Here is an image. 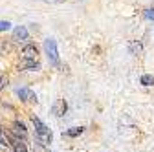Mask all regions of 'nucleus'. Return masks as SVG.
Segmentation results:
<instances>
[{
	"mask_svg": "<svg viewBox=\"0 0 154 152\" xmlns=\"http://www.w3.org/2000/svg\"><path fill=\"white\" fill-rule=\"evenodd\" d=\"M31 123H33V126H35V134H37V138L41 139V143L42 145H48V143H51V132H50V128L38 119L37 116H31Z\"/></svg>",
	"mask_w": 154,
	"mask_h": 152,
	"instance_id": "obj_1",
	"label": "nucleus"
},
{
	"mask_svg": "<svg viewBox=\"0 0 154 152\" xmlns=\"http://www.w3.org/2000/svg\"><path fill=\"white\" fill-rule=\"evenodd\" d=\"M44 50H46V55L50 57V61L55 66L59 64V51H57V42L53 39H46L44 41Z\"/></svg>",
	"mask_w": 154,
	"mask_h": 152,
	"instance_id": "obj_2",
	"label": "nucleus"
},
{
	"mask_svg": "<svg viewBox=\"0 0 154 152\" xmlns=\"http://www.w3.org/2000/svg\"><path fill=\"white\" fill-rule=\"evenodd\" d=\"M11 130H13V134H15L17 138H22V139H26V138H28V130H26V126H24V123H22V121H15Z\"/></svg>",
	"mask_w": 154,
	"mask_h": 152,
	"instance_id": "obj_3",
	"label": "nucleus"
},
{
	"mask_svg": "<svg viewBox=\"0 0 154 152\" xmlns=\"http://www.w3.org/2000/svg\"><path fill=\"white\" fill-rule=\"evenodd\" d=\"M66 108H68L66 101H64V99H59V101H55L51 112L55 114V116H59V117H61V116H64V114H66Z\"/></svg>",
	"mask_w": 154,
	"mask_h": 152,
	"instance_id": "obj_4",
	"label": "nucleus"
},
{
	"mask_svg": "<svg viewBox=\"0 0 154 152\" xmlns=\"http://www.w3.org/2000/svg\"><path fill=\"white\" fill-rule=\"evenodd\" d=\"M17 96L20 97L22 101H37V96H35L29 88H20V90H17Z\"/></svg>",
	"mask_w": 154,
	"mask_h": 152,
	"instance_id": "obj_5",
	"label": "nucleus"
},
{
	"mask_svg": "<svg viewBox=\"0 0 154 152\" xmlns=\"http://www.w3.org/2000/svg\"><path fill=\"white\" fill-rule=\"evenodd\" d=\"M22 55H24V59H37L38 50H37L35 44H26L24 50H22Z\"/></svg>",
	"mask_w": 154,
	"mask_h": 152,
	"instance_id": "obj_6",
	"label": "nucleus"
},
{
	"mask_svg": "<svg viewBox=\"0 0 154 152\" xmlns=\"http://www.w3.org/2000/svg\"><path fill=\"white\" fill-rule=\"evenodd\" d=\"M26 39H28V29H26L24 26L15 28V31H13V41L20 42V41H26Z\"/></svg>",
	"mask_w": 154,
	"mask_h": 152,
	"instance_id": "obj_7",
	"label": "nucleus"
},
{
	"mask_svg": "<svg viewBox=\"0 0 154 152\" xmlns=\"http://www.w3.org/2000/svg\"><path fill=\"white\" fill-rule=\"evenodd\" d=\"M13 150H15V152H28L26 143H24L20 138H15V139H13Z\"/></svg>",
	"mask_w": 154,
	"mask_h": 152,
	"instance_id": "obj_8",
	"label": "nucleus"
},
{
	"mask_svg": "<svg viewBox=\"0 0 154 152\" xmlns=\"http://www.w3.org/2000/svg\"><path fill=\"white\" fill-rule=\"evenodd\" d=\"M22 68L24 70H29V71H37L38 68H41V64L35 62V59H26V62L22 64Z\"/></svg>",
	"mask_w": 154,
	"mask_h": 152,
	"instance_id": "obj_9",
	"label": "nucleus"
},
{
	"mask_svg": "<svg viewBox=\"0 0 154 152\" xmlns=\"http://www.w3.org/2000/svg\"><path fill=\"white\" fill-rule=\"evenodd\" d=\"M83 130H85L83 126H73V128H70V130L66 132V136H68V138H77V136L83 134Z\"/></svg>",
	"mask_w": 154,
	"mask_h": 152,
	"instance_id": "obj_10",
	"label": "nucleus"
},
{
	"mask_svg": "<svg viewBox=\"0 0 154 152\" xmlns=\"http://www.w3.org/2000/svg\"><path fill=\"white\" fill-rule=\"evenodd\" d=\"M141 84L143 86H152L154 84V77H152V75H141Z\"/></svg>",
	"mask_w": 154,
	"mask_h": 152,
	"instance_id": "obj_11",
	"label": "nucleus"
},
{
	"mask_svg": "<svg viewBox=\"0 0 154 152\" xmlns=\"http://www.w3.org/2000/svg\"><path fill=\"white\" fill-rule=\"evenodd\" d=\"M128 48H130L132 53H140V51H141V44H140V42H132Z\"/></svg>",
	"mask_w": 154,
	"mask_h": 152,
	"instance_id": "obj_12",
	"label": "nucleus"
},
{
	"mask_svg": "<svg viewBox=\"0 0 154 152\" xmlns=\"http://www.w3.org/2000/svg\"><path fill=\"white\" fill-rule=\"evenodd\" d=\"M11 28V22H8V20H0V31H8Z\"/></svg>",
	"mask_w": 154,
	"mask_h": 152,
	"instance_id": "obj_13",
	"label": "nucleus"
},
{
	"mask_svg": "<svg viewBox=\"0 0 154 152\" xmlns=\"http://www.w3.org/2000/svg\"><path fill=\"white\" fill-rule=\"evenodd\" d=\"M145 17L149 18V20H154V8H149V9L145 11Z\"/></svg>",
	"mask_w": 154,
	"mask_h": 152,
	"instance_id": "obj_14",
	"label": "nucleus"
},
{
	"mask_svg": "<svg viewBox=\"0 0 154 152\" xmlns=\"http://www.w3.org/2000/svg\"><path fill=\"white\" fill-rule=\"evenodd\" d=\"M6 84H8V79H6V75H2V73H0V90H2Z\"/></svg>",
	"mask_w": 154,
	"mask_h": 152,
	"instance_id": "obj_15",
	"label": "nucleus"
},
{
	"mask_svg": "<svg viewBox=\"0 0 154 152\" xmlns=\"http://www.w3.org/2000/svg\"><path fill=\"white\" fill-rule=\"evenodd\" d=\"M44 2H48V4H61V2H64V0H44Z\"/></svg>",
	"mask_w": 154,
	"mask_h": 152,
	"instance_id": "obj_16",
	"label": "nucleus"
},
{
	"mask_svg": "<svg viewBox=\"0 0 154 152\" xmlns=\"http://www.w3.org/2000/svg\"><path fill=\"white\" fill-rule=\"evenodd\" d=\"M4 134V130H2V126H0V136H2Z\"/></svg>",
	"mask_w": 154,
	"mask_h": 152,
	"instance_id": "obj_17",
	"label": "nucleus"
}]
</instances>
